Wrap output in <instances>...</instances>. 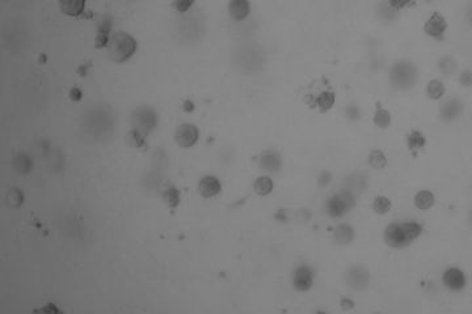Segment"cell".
I'll return each mask as SVG.
<instances>
[{"instance_id":"cell-1","label":"cell","mask_w":472,"mask_h":314,"mask_svg":"<svg viewBox=\"0 0 472 314\" xmlns=\"http://www.w3.org/2000/svg\"><path fill=\"white\" fill-rule=\"evenodd\" d=\"M421 225L417 223H395L387 226L384 232V240L391 248H406L421 234Z\"/></svg>"},{"instance_id":"cell-2","label":"cell","mask_w":472,"mask_h":314,"mask_svg":"<svg viewBox=\"0 0 472 314\" xmlns=\"http://www.w3.org/2000/svg\"><path fill=\"white\" fill-rule=\"evenodd\" d=\"M136 42L131 35L125 33H117L113 35L109 44V55L117 63H122L135 53Z\"/></svg>"},{"instance_id":"cell-3","label":"cell","mask_w":472,"mask_h":314,"mask_svg":"<svg viewBox=\"0 0 472 314\" xmlns=\"http://www.w3.org/2000/svg\"><path fill=\"white\" fill-rule=\"evenodd\" d=\"M417 80V69L411 62H399L391 71V83L396 89L411 88Z\"/></svg>"},{"instance_id":"cell-4","label":"cell","mask_w":472,"mask_h":314,"mask_svg":"<svg viewBox=\"0 0 472 314\" xmlns=\"http://www.w3.org/2000/svg\"><path fill=\"white\" fill-rule=\"evenodd\" d=\"M176 143L183 148H189L196 144L198 139V130L193 125H181L176 131Z\"/></svg>"},{"instance_id":"cell-5","label":"cell","mask_w":472,"mask_h":314,"mask_svg":"<svg viewBox=\"0 0 472 314\" xmlns=\"http://www.w3.org/2000/svg\"><path fill=\"white\" fill-rule=\"evenodd\" d=\"M442 280H444L445 286L450 289V291H454V292L462 291V289L466 287L467 283L464 273H463L459 268H449V270L445 271Z\"/></svg>"},{"instance_id":"cell-6","label":"cell","mask_w":472,"mask_h":314,"mask_svg":"<svg viewBox=\"0 0 472 314\" xmlns=\"http://www.w3.org/2000/svg\"><path fill=\"white\" fill-rule=\"evenodd\" d=\"M447 29V22L441 13H433L425 22V31L426 34L433 38H441L445 34Z\"/></svg>"},{"instance_id":"cell-7","label":"cell","mask_w":472,"mask_h":314,"mask_svg":"<svg viewBox=\"0 0 472 314\" xmlns=\"http://www.w3.org/2000/svg\"><path fill=\"white\" fill-rule=\"evenodd\" d=\"M314 283V273L308 266L298 267L294 272V287L298 291H308Z\"/></svg>"},{"instance_id":"cell-8","label":"cell","mask_w":472,"mask_h":314,"mask_svg":"<svg viewBox=\"0 0 472 314\" xmlns=\"http://www.w3.org/2000/svg\"><path fill=\"white\" fill-rule=\"evenodd\" d=\"M346 282L352 288L354 289H365L369 284V273L368 271L362 267H354L348 272Z\"/></svg>"},{"instance_id":"cell-9","label":"cell","mask_w":472,"mask_h":314,"mask_svg":"<svg viewBox=\"0 0 472 314\" xmlns=\"http://www.w3.org/2000/svg\"><path fill=\"white\" fill-rule=\"evenodd\" d=\"M222 188V185L219 182V179L214 176H206L203 177L200 181V192L205 198H211L215 197Z\"/></svg>"},{"instance_id":"cell-10","label":"cell","mask_w":472,"mask_h":314,"mask_svg":"<svg viewBox=\"0 0 472 314\" xmlns=\"http://www.w3.org/2000/svg\"><path fill=\"white\" fill-rule=\"evenodd\" d=\"M58 4L64 15L72 17L82 15L86 8V0H58Z\"/></svg>"},{"instance_id":"cell-11","label":"cell","mask_w":472,"mask_h":314,"mask_svg":"<svg viewBox=\"0 0 472 314\" xmlns=\"http://www.w3.org/2000/svg\"><path fill=\"white\" fill-rule=\"evenodd\" d=\"M462 110L463 104L460 101L450 100L447 101L446 104L441 107V116H442L445 121H447V122H450V121L456 120V118L460 115Z\"/></svg>"},{"instance_id":"cell-12","label":"cell","mask_w":472,"mask_h":314,"mask_svg":"<svg viewBox=\"0 0 472 314\" xmlns=\"http://www.w3.org/2000/svg\"><path fill=\"white\" fill-rule=\"evenodd\" d=\"M230 15L234 20H244L249 15V2L248 0H231L230 6Z\"/></svg>"},{"instance_id":"cell-13","label":"cell","mask_w":472,"mask_h":314,"mask_svg":"<svg viewBox=\"0 0 472 314\" xmlns=\"http://www.w3.org/2000/svg\"><path fill=\"white\" fill-rule=\"evenodd\" d=\"M433 204H434V195L428 190H422V191L417 192V195L415 197V206L418 210L426 211L433 207Z\"/></svg>"},{"instance_id":"cell-14","label":"cell","mask_w":472,"mask_h":314,"mask_svg":"<svg viewBox=\"0 0 472 314\" xmlns=\"http://www.w3.org/2000/svg\"><path fill=\"white\" fill-rule=\"evenodd\" d=\"M348 210V202L342 197H335L328 202V211L332 216H341Z\"/></svg>"},{"instance_id":"cell-15","label":"cell","mask_w":472,"mask_h":314,"mask_svg":"<svg viewBox=\"0 0 472 314\" xmlns=\"http://www.w3.org/2000/svg\"><path fill=\"white\" fill-rule=\"evenodd\" d=\"M260 164L264 169L269 170V172H276V170H278V168L281 167V160H279V157L277 156L276 153L266 152V153H264L263 156H261Z\"/></svg>"},{"instance_id":"cell-16","label":"cell","mask_w":472,"mask_h":314,"mask_svg":"<svg viewBox=\"0 0 472 314\" xmlns=\"http://www.w3.org/2000/svg\"><path fill=\"white\" fill-rule=\"evenodd\" d=\"M445 92H446V88H445L444 83L440 82V80H431L426 87V93L431 100H440L445 94Z\"/></svg>"},{"instance_id":"cell-17","label":"cell","mask_w":472,"mask_h":314,"mask_svg":"<svg viewBox=\"0 0 472 314\" xmlns=\"http://www.w3.org/2000/svg\"><path fill=\"white\" fill-rule=\"evenodd\" d=\"M255 191L259 195H268L273 190V182L269 177H259L255 181Z\"/></svg>"},{"instance_id":"cell-18","label":"cell","mask_w":472,"mask_h":314,"mask_svg":"<svg viewBox=\"0 0 472 314\" xmlns=\"http://www.w3.org/2000/svg\"><path fill=\"white\" fill-rule=\"evenodd\" d=\"M369 164H370V167L374 168V169H383L387 165L386 154L382 151L375 149V151L371 152L370 156H369Z\"/></svg>"},{"instance_id":"cell-19","label":"cell","mask_w":472,"mask_h":314,"mask_svg":"<svg viewBox=\"0 0 472 314\" xmlns=\"http://www.w3.org/2000/svg\"><path fill=\"white\" fill-rule=\"evenodd\" d=\"M391 207H392V204H391V201L386 197H377L374 199V203H373V208L377 214L379 215H384L387 212H390Z\"/></svg>"},{"instance_id":"cell-20","label":"cell","mask_w":472,"mask_h":314,"mask_svg":"<svg viewBox=\"0 0 472 314\" xmlns=\"http://www.w3.org/2000/svg\"><path fill=\"white\" fill-rule=\"evenodd\" d=\"M438 67H440L441 72L446 76L453 75V73L456 71V68H458L456 62L451 57L442 58V59L440 60V63H438Z\"/></svg>"},{"instance_id":"cell-21","label":"cell","mask_w":472,"mask_h":314,"mask_svg":"<svg viewBox=\"0 0 472 314\" xmlns=\"http://www.w3.org/2000/svg\"><path fill=\"white\" fill-rule=\"evenodd\" d=\"M374 123L380 129H386L391 123V114L386 109H379L375 113Z\"/></svg>"},{"instance_id":"cell-22","label":"cell","mask_w":472,"mask_h":314,"mask_svg":"<svg viewBox=\"0 0 472 314\" xmlns=\"http://www.w3.org/2000/svg\"><path fill=\"white\" fill-rule=\"evenodd\" d=\"M335 239L341 244H346L353 239V230L348 225H340L335 233Z\"/></svg>"},{"instance_id":"cell-23","label":"cell","mask_w":472,"mask_h":314,"mask_svg":"<svg viewBox=\"0 0 472 314\" xmlns=\"http://www.w3.org/2000/svg\"><path fill=\"white\" fill-rule=\"evenodd\" d=\"M408 144L412 149H420L425 144V138L418 131L412 132L408 138Z\"/></svg>"},{"instance_id":"cell-24","label":"cell","mask_w":472,"mask_h":314,"mask_svg":"<svg viewBox=\"0 0 472 314\" xmlns=\"http://www.w3.org/2000/svg\"><path fill=\"white\" fill-rule=\"evenodd\" d=\"M333 102H335V96L330 93V92H325V93H323L320 97L317 98V105H319L321 110H328L332 106Z\"/></svg>"},{"instance_id":"cell-25","label":"cell","mask_w":472,"mask_h":314,"mask_svg":"<svg viewBox=\"0 0 472 314\" xmlns=\"http://www.w3.org/2000/svg\"><path fill=\"white\" fill-rule=\"evenodd\" d=\"M194 0H173V8L177 12L184 13L193 6Z\"/></svg>"},{"instance_id":"cell-26","label":"cell","mask_w":472,"mask_h":314,"mask_svg":"<svg viewBox=\"0 0 472 314\" xmlns=\"http://www.w3.org/2000/svg\"><path fill=\"white\" fill-rule=\"evenodd\" d=\"M411 2H412V0H388L390 7L395 11H400L403 10V8H406Z\"/></svg>"},{"instance_id":"cell-27","label":"cell","mask_w":472,"mask_h":314,"mask_svg":"<svg viewBox=\"0 0 472 314\" xmlns=\"http://www.w3.org/2000/svg\"><path fill=\"white\" fill-rule=\"evenodd\" d=\"M460 84L466 85V87H471L472 85V71H464L460 73L459 77Z\"/></svg>"},{"instance_id":"cell-28","label":"cell","mask_w":472,"mask_h":314,"mask_svg":"<svg viewBox=\"0 0 472 314\" xmlns=\"http://www.w3.org/2000/svg\"><path fill=\"white\" fill-rule=\"evenodd\" d=\"M467 20H468V22L472 25V4L469 6L468 11H467Z\"/></svg>"}]
</instances>
